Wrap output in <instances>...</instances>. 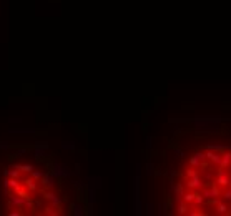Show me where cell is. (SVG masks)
Listing matches in <instances>:
<instances>
[{"label":"cell","mask_w":231,"mask_h":216,"mask_svg":"<svg viewBox=\"0 0 231 216\" xmlns=\"http://www.w3.org/2000/svg\"><path fill=\"white\" fill-rule=\"evenodd\" d=\"M17 170L25 171V173H32V171H33V166H32V165H17Z\"/></svg>","instance_id":"cell-1"},{"label":"cell","mask_w":231,"mask_h":216,"mask_svg":"<svg viewBox=\"0 0 231 216\" xmlns=\"http://www.w3.org/2000/svg\"><path fill=\"white\" fill-rule=\"evenodd\" d=\"M32 176H33V180H40L42 178V173L40 171H32Z\"/></svg>","instance_id":"cell-2"}]
</instances>
